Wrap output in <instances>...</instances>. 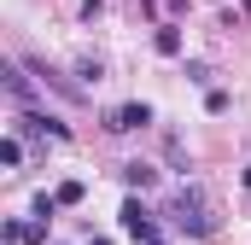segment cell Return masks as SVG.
Segmentation results:
<instances>
[{
    "label": "cell",
    "mask_w": 251,
    "mask_h": 245,
    "mask_svg": "<svg viewBox=\"0 0 251 245\" xmlns=\"http://www.w3.org/2000/svg\"><path fill=\"white\" fill-rule=\"evenodd\" d=\"M170 216H176V228H181L187 240H204V234L216 228V216H210V198H204L199 187H181V193L170 198Z\"/></svg>",
    "instance_id": "6da1fadb"
},
{
    "label": "cell",
    "mask_w": 251,
    "mask_h": 245,
    "mask_svg": "<svg viewBox=\"0 0 251 245\" xmlns=\"http://www.w3.org/2000/svg\"><path fill=\"white\" fill-rule=\"evenodd\" d=\"M117 216H123V234L128 240H158V222H152V210H146V204H140V198H123V210H117Z\"/></svg>",
    "instance_id": "7a4b0ae2"
},
{
    "label": "cell",
    "mask_w": 251,
    "mask_h": 245,
    "mask_svg": "<svg viewBox=\"0 0 251 245\" xmlns=\"http://www.w3.org/2000/svg\"><path fill=\"white\" fill-rule=\"evenodd\" d=\"M146 122H152V105H140V99L105 111V128H111V134H134V128H146Z\"/></svg>",
    "instance_id": "3957f363"
},
{
    "label": "cell",
    "mask_w": 251,
    "mask_h": 245,
    "mask_svg": "<svg viewBox=\"0 0 251 245\" xmlns=\"http://www.w3.org/2000/svg\"><path fill=\"white\" fill-rule=\"evenodd\" d=\"M0 76H6V94H12V99H18V105H29V99H35V82H29V76H24V64H0Z\"/></svg>",
    "instance_id": "277c9868"
},
{
    "label": "cell",
    "mask_w": 251,
    "mask_h": 245,
    "mask_svg": "<svg viewBox=\"0 0 251 245\" xmlns=\"http://www.w3.org/2000/svg\"><path fill=\"white\" fill-rule=\"evenodd\" d=\"M123 181H128V187H140V193H146V187L158 181V170H152V164H123Z\"/></svg>",
    "instance_id": "5b68a950"
},
{
    "label": "cell",
    "mask_w": 251,
    "mask_h": 245,
    "mask_svg": "<svg viewBox=\"0 0 251 245\" xmlns=\"http://www.w3.org/2000/svg\"><path fill=\"white\" fill-rule=\"evenodd\" d=\"M158 53H164V59L181 53V29H176V24H158Z\"/></svg>",
    "instance_id": "8992f818"
},
{
    "label": "cell",
    "mask_w": 251,
    "mask_h": 245,
    "mask_svg": "<svg viewBox=\"0 0 251 245\" xmlns=\"http://www.w3.org/2000/svg\"><path fill=\"white\" fill-rule=\"evenodd\" d=\"M0 164L18 170V164H24V146H18V140H0Z\"/></svg>",
    "instance_id": "52a82bcc"
},
{
    "label": "cell",
    "mask_w": 251,
    "mask_h": 245,
    "mask_svg": "<svg viewBox=\"0 0 251 245\" xmlns=\"http://www.w3.org/2000/svg\"><path fill=\"white\" fill-rule=\"evenodd\" d=\"M82 193H88L82 181H64V187H59V204H82Z\"/></svg>",
    "instance_id": "ba28073f"
},
{
    "label": "cell",
    "mask_w": 251,
    "mask_h": 245,
    "mask_svg": "<svg viewBox=\"0 0 251 245\" xmlns=\"http://www.w3.org/2000/svg\"><path fill=\"white\" fill-rule=\"evenodd\" d=\"M246 187H251V164H246Z\"/></svg>",
    "instance_id": "9c48e42d"
},
{
    "label": "cell",
    "mask_w": 251,
    "mask_h": 245,
    "mask_svg": "<svg viewBox=\"0 0 251 245\" xmlns=\"http://www.w3.org/2000/svg\"><path fill=\"white\" fill-rule=\"evenodd\" d=\"M240 6H246V12H251V0H240Z\"/></svg>",
    "instance_id": "30bf717a"
},
{
    "label": "cell",
    "mask_w": 251,
    "mask_h": 245,
    "mask_svg": "<svg viewBox=\"0 0 251 245\" xmlns=\"http://www.w3.org/2000/svg\"><path fill=\"white\" fill-rule=\"evenodd\" d=\"M146 245H164V240H146Z\"/></svg>",
    "instance_id": "8fae6325"
}]
</instances>
